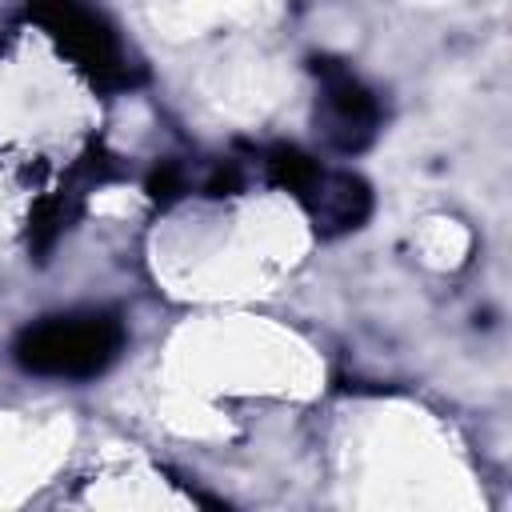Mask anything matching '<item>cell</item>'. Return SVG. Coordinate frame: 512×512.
<instances>
[{
  "label": "cell",
  "instance_id": "obj_2",
  "mask_svg": "<svg viewBox=\"0 0 512 512\" xmlns=\"http://www.w3.org/2000/svg\"><path fill=\"white\" fill-rule=\"evenodd\" d=\"M160 372L188 436H224L236 404H304L324 388L316 348L244 308H204L180 324Z\"/></svg>",
  "mask_w": 512,
  "mask_h": 512
},
{
  "label": "cell",
  "instance_id": "obj_4",
  "mask_svg": "<svg viewBox=\"0 0 512 512\" xmlns=\"http://www.w3.org/2000/svg\"><path fill=\"white\" fill-rule=\"evenodd\" d=\"M332 464L352 504H476V472L452 424L412 400H364L344 408L332 432Z\"/></svg>",
  "mask_w": 512,
  "mask_h": 512
},
{
  "label": "cell",
  "instance_id": "obj_3",
  "mask_svg": "<svg viewBox=\"0 0 512 512\" xmlns=\"http://www.w3.org/2000/svg\"><path fill=\"white\" fill-rule=\"evenodd\" d=\"M100 132V96L44 32L0 48V228H20L80 168Z\"/></svg>",
  "mask_w": 512,
  "mask_h": 512
},
{
  "label": "cell",
  "instance_id": "obj_1",
  "mask_svg": "<svg viewBox=\"0 0 512 512\" xmlns=\"http://www.w3.org/2000/svg\"><path fill=\"white\" fill-rule=\"evenodd\" d=\"M312 252V220L284 188L200 192L168 204L144 240L156 288L204 308H248L280 292Z\"/></svg>",
  "mask_w": 512,
  "mask_h": 512
}]
</instances>
